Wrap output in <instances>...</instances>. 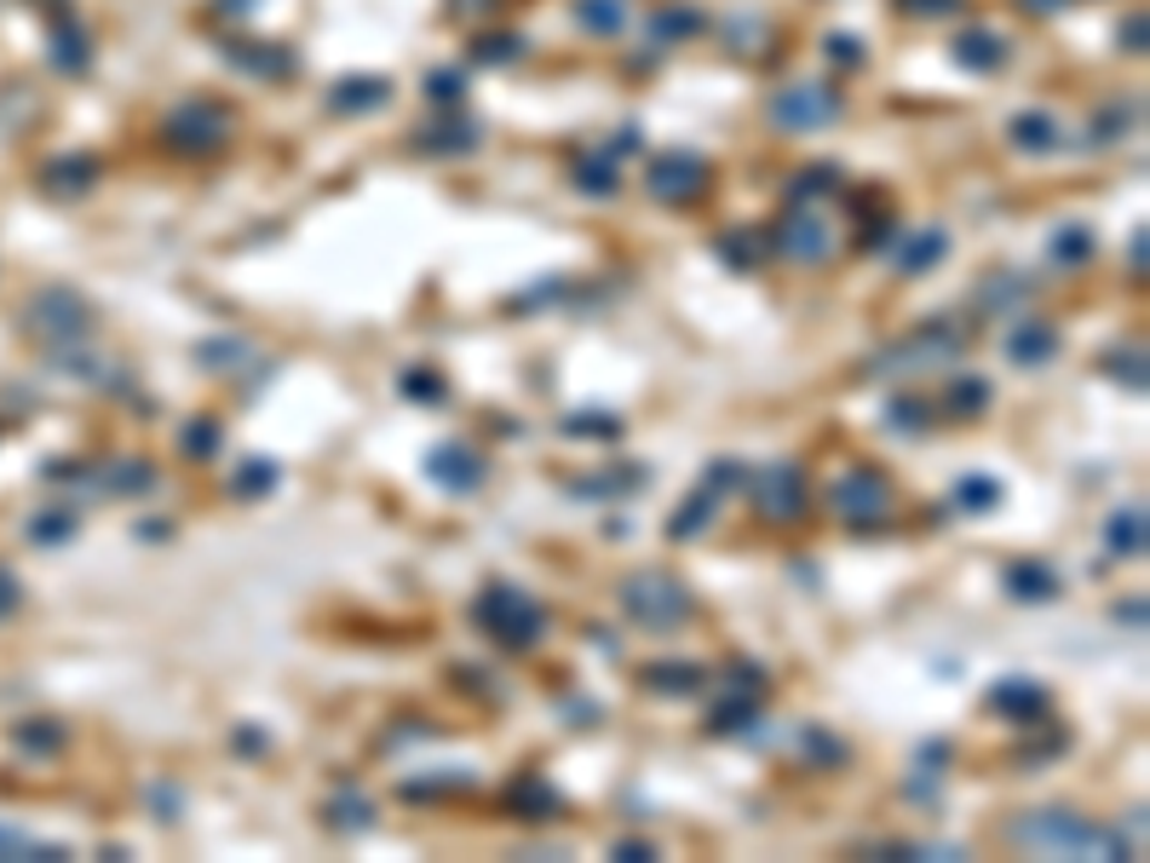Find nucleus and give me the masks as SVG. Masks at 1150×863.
Instances as JSON below:
<instances>
[{
  "label": "nucleus",
  "mask_w": 1150,
  "mask_h": 863,
  "mask_svg": "<svg viewBox=\"0 0 1150 863\" xmlns=\"http://www.w3.org/2000/svg\"><path fill=\"white\" fill-rule=\"evenodd\" d=\"M518 52H524L518 36H478V41H472V58H478V63H500V58H518Z\"/></svg>",
  "instance_id": "obj_42"
},
{
  "label": "nucleus",
  "mask_w": 1150,
  "mask_h": 863,
  "mask_svg": "<svg viewBox=\"0 0 1150 863\" xmlns=\"http://www.w3.org/2000/svg\"><path fill=\"white\" fill-rule=\"evenodd\" d=\"M139 536H145V542H167V536H174V524H145Z\"/></svg>",
  "instance_id": "obj_54"
},
{
  "label": "nucleus",
  "mask_w": 1150,
  "mask_h": 863,
  "mask_svg": "<svg viewBox=\"0 0 1150 863\" xmlns=\"http://www.w3.org/2000/svg\"><path fill=\"white\" fill-rule=\"evenodd\" d=\"M736 478H742V467H736V460H720V467H707V478L691 489V502H685L680 513L667 518V536H673V542H696L702 529H707V518L720 513V502H725V484H736Z\"/></svg>",
  "instance_id": "obj_8"
},
{
  "label": "nucleus",
  "mask_w": 1150,
  "mask_h": 863,
  "mask_svg": "<svg viewBox=\"0 0 1150 863\" xmlns=\"http://www.w3.org/2000/svg\"><path fill=\"white\" fill-rule=\"evenodd\" d=\"M150 806H156V817H179V812H174V806H179V794H174V788H156V794H150Z\"/></svg>",
  "instance_id": "obj_49"
},
{
  "label": "nucleus",
  "mask_w": 1150,
  "mask_h": 863,
  "mask_svg": "<svg viewBox=\"0 0 1150 863\" xmlns=\"http://www.w3.org/2000/svg\"><path fill=\"white\" fill-rule=\"evenodd\" d=\"M1128 127H1133V121H1128V110L1116 105V110H1104V116H1099V127H1093V139L1104 145V139H1116V132H1128Z\"/></svg>",
  "instance_id": "obj_46"
},
{
  "label": "nucleus",
  "mask_w": 1150,
  "mask_h": 863,
  "mask_svg": "<svg viewBox=\"0 0 1150 863\" xmlns=\"http://www.w3.org/2000/svg\"><path fill=\"white\" fill-rule=\"evenodd\" d=\"M771 248L794 259V265H823L834 254V230L823 225V214H811V208H789L783 219H776V237Z\"/></svg>",
  "instance_id": "obj_7"
},
{
  "label": "nucleus",
  "mask_w": 1150,
  "mask_h": 863,
  "mask_svg": "<svg viewBox=\"0 0 1150 863\" xmlns=\"http://www.w3.org/2000/svg\"><path fill=\"white\" fill-rule=\"evenodd\" d=\"M391 98V87L380 81V76H363V81H340L328 92V105L334 110H346V116H357V110H375V105H386Z\"/></svg>",
  "instance_id": "obj_24"
},
{
  "label": "nucleus",
  "mask_w": 1150,
  "mask_h": 863,
  "mask_svg": "<svg viewBox=\"0 0 1150 863\" xmlns=\"http://www.w3.org/2000/svg\"><path fill=\"white\" fill-rule=\"evenodd\" d=\"M1104 542H1110V553H1122V558H1128V553H1144V507H1122V513H1116Z\"/></svg>",
  "instance_id": "obj_32"
},
{
  "label": "nucleus",
  "mask_w": 1150,
  "mask_h": 863,
  "mask_svg": "<svg viewBox=\"0 0 1150 863\" xmlns=\"http://www.w3.org/2000/svg\"><path fill=\"white\" fill-rule=\"evenodd\" d=\"M1024 7H1035V12H1059L1064 0H1024Z\"/></svg>",
  "instance_id": "obj_56"
},
{
  "label": "nucleus",
  "mask_w": 1150,
  "mask_h": 863,
  "mask_svg": "<svg viewBox=\"0 0 1150 863\" xmlns=\"http://www.w3.org/2000/svg\"><path fill=\"white\" fill-rule=\"evenodd\" d=\"M225 132H230V116L219 105H185L161 121V139L174 150H214L225 145Z\"/></svg>",
  "instance_id": "obj_11"
},
{
  "label": "nucleus",
  "mask_w": 1150,
  "mask_h": 863,
  "mask_svg": "<svg viewBox=\"0 0 1150 863\" xmlns=\"http://www.w3.org/2000/svg\"><path fill=\"white\" fill-rule=\"evenodd\" d=\"M506 806H513L518 817H558V812H564V794H558L547 777H518L513 788H506Z\"/></svg>",
  "instance_id": "obj_18"
},
{
  "label": "nucleus",
  "mask_w": 1150,
  "mask_h": 863,
  "mask_svg": "<svg viewBox=\"0 0 1150 863\" xmlns=\"http://www.w3.org/2000/svg\"><path fill=\"white\" fill-rule=\"evenodd\" d=\"M829 52H834L840 63H863V47H857V41H845V36H834V41H829Z\"/></svg>",
  "instance_id": "obj_48"
},
{
  "label": "nucleus",
  "mask_w": 1150,
  "mask_h": 863,
  "mask_svg": "<svg viewBox=\"0 0 1150 863\" xmlns=\"http://www.w3.org/2000/svg\"><path fill=\"white\" fill-rule=\"evenodd\" d=\"M403 397H409V404H444V380L432 369H409L403 375Z\"/></svg>",
  "instance_id": "obj_41"
},
{
  "label": "nucleus",
  "mask_w": 1150,
  "mask_h": 863,
  "mask_svg": "<svg viewBox=\"0 0 1150 863\" xmlns=\"http://www.w3.org/2000/svg\"><path fill=\"white\" fill-rule=\"evenodd\" d=\"M426 92H432V98H444V105H455V98L466 92V81H460V70H432Z\"/></svg>",
  "instance_id": "obj_45"
},
{
  "label": "nucleus",
  "mask_w": 1150,
  "mask_h": 863,
  "mask_svg": "<svg viewBox=\"0 0 1150 863\" xmlns=\"http://www.w3.org/2000/svg\"><path fill=\"white\" fill-rule=\"evenodd\" d=\"M990 397H995V391H990V380H984V375H961L950 391H943V409L961 415V420H972V415H984V409H990Z\"/></svg>",
  "instance_id": "obj_26"
},
{
  "label": "nucleus",
  "mask_w": 1150,
  "mask_h": 863,
  "mask_svg": "<svg viewBox=\"0 0 1150 863\" xmlns=\"http://www.w3.org/2000/svg\"><path fill=\"white\" fill-rule=\"evenodd\" d=\"M201 369H214V375H230V369H248L254 363V346L248 340H201Z\"/></svg>",
  "instance_id": "obj_29"
},
{
  "label": "nucleus",
  "mask_w": 1150,
  "mask_h": 863,
  "mask_svg": "<svg viewBox=\"0 0 1150 863\" xmlns=\"http://www.w3.org/2000/svg\"><path fill=\"white\" fill-rule=\"evenodd\" d=\"M840 110H845V98H840V87H829V81H794V87H783V92L771 98V121L789 127V132L834 127Z\"/></svg>",
  "instance_id": "obj_5"
},
{
  "label": "nucleus",
  "mask_w": 1150,
  "mask_h": 863,
  "mask_svg": "<svg viewBox=\"0 0 1150 863\" xmlns=\"http://www.w3.org/2000/svg\"><path fill=\"white\" fill-rule=\"evenodd\" d=\"M1047 254H1053V265H1088V254H1093V237H1088V230H1081V225H1064Z\"/></svg>",
  "instance_id": "obj_36"
},
{
  "label": "nucleus",
  "mask_w": 1150,
  "mask_h": 863,
  "mask_svg": "<svg viewBox=\"0 0 1150 863\" xmlns=\"http://www.w3.org/2000/svg\"><path fill=\"white\" fill-rule=\"evenodd\" d=\"M1144 248H1150V237H1144V230H1133V271H1144Z\"/></svg>",
  "instance_id": "obj_53"
},
{
  "label": "nucleus",
  "mask_w": 1150,
  "mask_h": 863,
  "mask_svg": "<svg viewBox=\"0 0 1150 863\" xmlns=\"http://www.w3.org/2000/svg\"><path fill=\"white\" fill-rule=\"evenodd\" d=\"M328 823H334V829H351V835H357V829L375 823V806H368L363 794H340V801L328 806Z\"/></svg>",
  "instance_id": "obj_37"
},
{
  "label": "nucleus",
  "mask_w": 1150,
  "mask_h": 863,
  "mask_svg": "<svg viewBox=\"0 0 1150 863\" xmlns=\"http://www.w3.org/2000/svg\"><path fill=\"white\" fill-rule=\"evenodd\" d=\"M1012 145H1024V150H1053L1059 145V127L1047 110H1024V116H1012Z\"/></svg>",
  "instance_id": "obj_27"
},
{
  "label": "nucleus",
  "mask_w": 1150,
  "mask_h": 863,
  "mask_svg": "<svg viewBox=\"0 0 1150 863\" xmlns=\"http://www.w3.org/2000/svg\"><path fill=\"white\" fill-rule=\"evenodd\" d=\"M754 720H760V696L731 685V696H725V703H714V714H707V732H720V737H731V732H754Z\"/></svg>",
  "instance_id": "obj_21"
},
{
  "label": "nucleus",
  "mask_w": 1150,
  "mask_h": 863,
  "mask_svg": "<svg viewBox=\"0 0 1150 863\" xmlns=\"http://www.w3.org/2000/svg\"><path fill=\"white\" fill-rule=\"evenodd\" d=\"M714 248H720V259H725V265H736V271H754L760 254H765L760 230H725V237H720Z\"/></svg>",
  "instance_id": "obj_33"
},
{
  "label": "nucleus",
  "mask_w": 1150,
  "mask_h": 863,
  "mask_svg": "<svg viewBox=\"0 0 1150 863\" xmlns=\"http://www.w3.org/2000/svg\"><path fill=\"white\" fill-rule=\"evenodd\" d=\"M236 748H254V754H259V748H265V732H236Z\"/></svg>",
  "instance_id": "obj_55"
},
{
  "label": "nucleus",
  "mask_w": 1150,
  "mask_h": 863,
  "mask_svg": "<svg viewBox=\"0 0 1150 863\" xmlns=\"http://www.w3.org/2000/svg\"><path fill=\"white\" fill-rule=\"evenodd\" d=\"M950 52H955V63H966V70H978V76H990L995 63H1007V41L990 36V29H961V36L950 41Z\"/></svg>",
  "instance_id": "obj_16"
},
{
  "label": "nucleus",
  "mask_w": 1150,
  "mask_h": 863,
  "mask_svg": "<svg viewBox=\"0 0 1150 863\" xmlns=\"http://www.w3.org/2000/svg\"><path fill=\"white\" fill-rule=\"evenodd\" d=\"M1007 841L1024 852H1053V857H1133V846L1116 829L1081 817V812H1064V806L1019 812L1007 823Z\"/></svg>",
  "instance_id": "obj_1"
},
{
  "label": "nucleus",
  "mask_w": 1150,
  "mask_h": 863,
  "mask_svg": "<svg viewBox=\"0 0 1150 863\" xmlns=\"http://www.w3.org/2000/svg\"><path fill=\"white\" fill-rule=\"evenodd\" d=\"M749 495H754L760 518L789 524V518H800V513H805L811 484H805V467H794V460H771V467H760V473L749 478Z\"/></svg>",
  "instance_id": "obj_6"
},
{
  "label": "nucleus",
  "mask_w": 1150,
  "mask_h": 863,
  "mask_svg": "<svg viewBox=\"0 0 1150 863\" xmlns=\"http://www.w3.org/2000/svg\"><path fill=\"white\" fill-rule=\"evenodd\" d=\"M616 857H633V863H638V857H656V846H651V841H616Z\"/></svg>",
  "instance_id": "obj_50"
},
{
  "label": "nucleus",
  "mask_w": 1150,
  "mask_h": 863,
  "mask_svg": "<svg viewBox=\"0 0 1150 863\" xmlns=\"http://www.w3.org/2000/svg\"><path fill=\"white\" fill-rule=\"evenodd\" d=\"M277 478H282V473H277V460H265V455H259V460H248V467L236 473V484H230V489H236V495H270V484H277Z\"/></svg>",
  "instance_id": "obj_39"
},
{
  "label": "nucleus",
  "mask_w": 1150,
  "mask_h": 863,
  "mask_svg": "<svg viewBox=\"0 0 1150 863\" xmlns=\"http://www.w3.org/2000/svg\"><path fill=\"white\" fill-rule=\"evenodd\" d=\"M478 622L513 651H529V645H541V634H547V611L513 582H489L478 593Z\"/></svg>",
  "instance_id": "obj_3"
},
{
  "label": "nucleus",
  "mask_w": 1150,
  "mask_h": 863,
  "mask_svg": "<svg viewBox=\"0 0 1150 863\" xmlns=\"http://www.w3.org/2000/svg\"><path fill=\"white\" fill-rule=\"evenodd\" d=\"M834 507H840V518H852V524H881L892 513V484L874 467H857V473H845L834 484Z\"/></svg>",
  "instance_id": "obj_9"
},
{
  "label": "nucleus",
  "mask_w": 1150,
  "mask_h": 863,
  "mask_svg": "<svg viewBox=\"0 0 1150 863\" xmlns=\"http://www.w3.org/2000/svg\"><path fill=\"white\" fill-rule=\"evenodd\" d=\"M800 754H811L817 766H845V743L829 737L823 725H805V732H800Z\"/></svg>",
  "instance_id": "obj_35"
},
{
  "label": "nucleus",
  "mask_w": 1150,
  "mask_h": 863,
  "mask_svg": "<svg viewBox=\"0 0 1150 863\" xmlns=\"http://www.w3.org/2000/svg\"><path fill=\"white\" fill-rule=\"evenodd\" d=\"M978 300H984V306H978L984 317H1012L1019 306H1030V277H1019V271H995L984 288H978Z\"/></svg>",
  "instance_id": "obj_19"
},
{
  "label": "nucleus",
  "mask_w": 1150,
  "mask_h": 863,
  "mask_svg": "<svg viewBox=\"0 0 1150 863\" xmlns=\"http://www.w3.org/2000/svg\"><path fill=\"white\" fill-rule=\"evenodd\" d=\"M943 254H950V237H943V230H915V237H909V242L898 248V259H892V265H898L903 277H921V271H932V265H938Z\"/></svg>",
  "instance_id": "obj_22"
},
{
  "label": "nucleus",
  "mask_w": 1150,
  "mask_h": 863,
  "mask_svg": "<svg viewBox=\"0 0 1150 863\" xmlns=\"http://www.w3.org/2000/svg\"><path fill=\"white\" fill-rule=\"evenodd\" d=\"M645 685L662 691V696H691V691L707 685V668H702V662H651Z\"/></svg>",
  "instance_id": "obj_20"
},
{
  "label": "nucleus",
  "mask_w": 1150,
  "mask_h": 863,
  "mask_svg": "<svg viewBox=\"0 0 1150 863\" xmlns=\"http://www.w3.org/2000/svg\"><path fill=\"white\" fill-rule=\"evenodd\" d=\"M886 420H892L898 432H926L932 409L921 404V397H892V404H886Z\"/></svg>",
  "instance_id": "obj_40"
},
{
  "label": "nucleus",
  "mask_w": 1150,
  "mask_h": 863,
  "mask_svg": "<svg viewBox=\"0 0 1150 863\" xmlns=\"http://www.w3.org/2000/svg\"><path fill=\"white\" fill-rule=\"evenodd\" d=\"M898 7H903V12H921V18H926V12H938V18H943V12H955L961 0H898Z\"/></svg>",
  "instance_id": "obj_47"
},
{
  "label": "nucleus",
  "mask_w": 1150,
  "mask_h": 863,
  "mask_svg": "<svg viewBox=\"0 0 1150 863\" xmlns=\"http://www.w3.org/2000/svg\"><path fill=\"white\" fill-rule=\"evenodd\" d=\"M1053 351H1059V328L1053 323H1024V328H1012V340H1007V357L1019 363V369L1053 363Z\"/></svg>",
  "instance_id": "obj_15"
},
{
  "label": "nucleus",
  "mask_w": 1150,
  "mask_h": 863,
  "mask_svg": "<svg viewBox=\"0 0 1150 863\" xmlns=\"http://www.w3.org/2000/svg\"><path fill=\"white\" fill-rule=\"evenodd\" d=\"M656 202H691V196L707 190V161L691 156V150H673V156H656L651 173H645Z\"/></svg>",
  "instance_id": "obj_10"
},
{
  "label": "nucleus",
  "mask_w": 1150,
  "mask_h": 863,
  "mask_svg": "<svg viewBox=\"0 0 1150 863\" xmlns=\"http://www.w3.org/2000/svg\"><path fill=\"white\" fill-rule=\"evenodd\" d=\"M564 432H587V438H622L616 415H564Z\"/></svg>",
  "instance_id": "obj_43"
},
{
  "label": "nucleus",
  "mask_w": 1150,
  "mask_h": 863,
  "mask_svg": "<svg viewBox=\"0 0 1150 863\" xmlns=\"http://www.w3.org/2000/svg\"><path fill=\"white\" fill-rule=\"evenodd\" d=\"M478 139H484V127H478V121H437V127H426V132H420L415 145H420V150H437V156H460V150L478 145Z\"/></svg>",
  "instance_id": "obj_23"
},
{
  "label": "nucleus",
  "mask_w": 1150,
  "mask_h": 863,
  "mask_svg": "<svg viewBox=\"0 0 1150 863\" xmlns=\"http://www.w3.org/2000/svg\"><path fill=\"white\" fill-rule=\"evenodd\" d=\"M961 351V335L950 323H921L915 335H903L898 346H886L881 357L869 363L874 375H915V369H943Z\"/></svg>",
  "instance_id": "obj_4"
},
{
  "label": "nucleus",
  "mask_w": 1150,
  "mask_h": 863,
  "mask_svg": "<svg viewBox=\"0 0 1150 863\" xmlns=\"http://www.w3.org/2000/svg\"><path fill=\"white\" fill-rule=\"evenodd\" d=\"M1001 582H1007V599H1019V605H1047V599H1059V587H1064L1053 564H1035V558L1007 564Z\"/></svg>",
  "instance_id": "obj_13"
},
{
  "label": "nucleus",
  "mask_w": 1150,
  "mask_h": 863,
  "mask_svg": "<svg viewBox=\"0 0 1150 863\" xmlns=\"http://www.w3.org/2000/svg\"><path fill=\"white\" fill-rule=\"evenodd\" d=\"M696 611L691 587L680 576H662V571H638L622 582V616L633 627H645V634H673V627H685Z\"/></svg>",
  "instance_id": "obj_2"
},
{
  "label": "nucleus",
  "mask_w": 1150,
  "mask_h": 863,
  "mask_svg": "<svg viewBox=\"0 0 1150 863\" xmlns=\"http://www.w3.org/2000/svg\"><path fill=\"white\" fill-rule=\"evenodd\" d=\"M990 708L1007 714L1012 725H1041V714H1047V691H1041L1035 680H1001V685H990Z\"/></svg>",
  "instance_id": "obj_14"
},
{
  "label": "nucleus",
  "mask_w": 1150,
  "mask_h": 863,
  "mask_svg": "<svg viewBox=\"0 0 1150 863\" xmlns=\"http://www.w3.org/2000/svg\"><path fill=\"white\" fill-rule=\"evenodd\" d=\"M63 529H70V518H47V524H41V542H63Z\"/></svg>",
  "instance_id": "obj_52"
},
{
  "label": "nucleus",
  "mask_w": 1150,
  "mask_h": 863,
  "mask_svg": "<svg viewBox=\"0 0 1150 863\" xmlns=\"http://www.w3.org/2000/svg\"><path fill=\"white\" fill-rule=\"evenodd\" d=\"M1116 357H1104V369L1122 380V386H1133V391H1144V357H1139V346H1110Z\"/></svg>",
  "instance_id": "obj_38"
},
{
  "label": "nucleus",
  "mask_w": 1150,
  "mask_h": 863,
  "mask_svg": "<svg viewBox=\"0 0 1150 863\" xmlns=\"http://www.w3.org/2000/svg\"><path fill=\"white\" fill-rule=\"evenodd\" d=\"M426 473L437 478V489H449V495H472V489H478V484L489 478L484 455L472 449V444H460V438L437 444V449L426 455Z\"/></svg>",
  "instance_id": "obj_12"
},
{
  "label": "nucleus",
  "mask_w": 1150,
  "mask_h": 863,
  "mask_svg": "<svg viewBox=\"0 0 1150 863\" xmlns=\"http://www.w3.org/2000/svg\"><path fill=\"white\" fill-rule=\"evenodd\" d=\"M633 484H645V467H604L587 478H569V495H582V502H616V495H633Z\"/></svg>",
  "instance_id": "obj_17"
},
{
  "label": "nucleus",
  "mask_w": 1150,
  "mask_h": 863,
  "mask_svg": "<svg viewBox=\"0 0 1150 863\" xmlns=\"http://www.w3.org/2000/svg\"><path fill=\"white\" fill-rule=\"evenodd\" d=\"M702 29H707V18L691 12V7H680V12H656V18H651V36H656V41H691V36H702Z\"/></svg>",
  "instance_id": "obj_34"
},
{
  "label": "nucleus",
  "mask_w": 1150,
  "mask_h": 863,
  "mask_svg": "<svg viewBox=\"0 0 1150 863\" xmlns=\"http://www.w3.org/2000/svg\"><path fill=\"white\" fill-rule=\"evenodd\" d=\"M219 438H225V426L208 420V415H196V420H185V432H179V449H185L190 460H214V455H219Z\"/></svg>",
  "instance_id": "obj_30"
},
{
  "label": "nucleus",
  "mask_w": 1150,
  "mask_h": 863,
  "mask_svg": "<svg viewBox=\"0 0 1150 863\" xmlns=\"http://www.w3.org/2000/svg\"><path fill=\"white\" fill-rule=\"evenodd\" d=\"M575 190H587V196H611L616 185H622V168L611 156H587V161H575Z\"/></svg>",
  "instance_id": "obj_28"
},
{
  "label": "nucleus",
  "mask_w": 1150,
  "mask_h": 863,
  "mask_svg": "<svg viewBox=\"0 0 1150 863\" xmlns=\"http://www.w3.org/2000/svg\"><path fill=\"white\" fill-rule=\"evenodd\" d=\"M834 185H840L834 161H817L811 173H800V179H794V196H823V190H834Z\"/></svg>",
  "instance_id": "obj_44"
},
{
  "label": "nucleus",
  "mask_w": 1150,
  "mask_h": 863,
  "mask_svg": "<svg viewBox=\"0 0 1150 863\" xmlns=\"http://www.w3.org/2000/svg\"><path fill=\"white\" fill-rule=\"evenodd\" d=\"M1116 622H1133V627H1139V622H1144V599H1133V605H1116Z\"/></svg>",
  "instance_id": "obj_51"
},
{
  "label": "nucleus",
  "mask_w": 1150,
  "mask_h": 863,
  "mask_svg": "<svg viewBox=\"0 0 1150 863\" xmlns=\"http://www.w3.org/2000/svg\"><path fill=\"white\" fill-rule=\"evenodd\" d=\"M569 12H575V23H582V29H593V36H622V29H627V7H622V0H575Z\"/></svg>",
  "instance_id": "obj_25"
},
{
  "label": "nucleus",
  "mask_w": 1150,
  "mask_h": 863,
  "mask_svg": "<svg viewBox=\"0 0 1150 863\" xmlns=\"http://www.w3.org/2000/svg\"><path fill=\"white\" fill-rule=\"evenodd\" d=\"M955 507H961V513H990V507H1001V478L966 473V478L955 484Z\"/></svg>",
  "instance_id": "obj_31"
}]
</instances>
